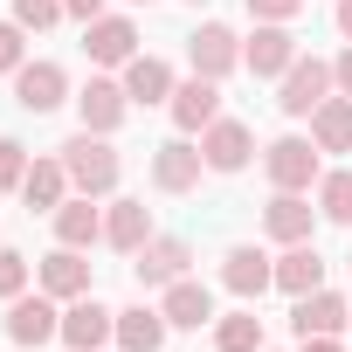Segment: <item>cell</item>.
<instances>
[{
  "mask_svg": "<svg viewBox=\"0 0 352 352\" xmlns=\"http://www.w3.org/2000/svg\"><path fill=\"white\" fill-rule=\"evenodd\" d=\"M63 166H69V187L90 194V201L118 194V173H124V159H118V145H111L104 131H76V138L63 145Z\"/></svg>",
  "mask_w": 352,
  "mask_h": 352,
  "instance_id": "6da1fadb",
  "label": "cell"
},
{
  "mask_svg": "<svg viewBox=\"0 0 352 352\" xmlns=\"http://www.w3.org/2000/svg\"><path fill=\"white\" fill-rule=\"evenodd\" d=\"M263 173H270V187L276 194H311L318 180H324V166H318V145L311 138H276L270 152H263Z\"/></svg>",
  "mask_w": 352,
  "mask_h": 352,
  "instance_id": "7a4b0ae2",
  "label": "cell"
},
{
  "mask_svg": "<svg viewBox=\"0 0 352 352\" xmlns=\"http://www.w3.org/2000/svg\"><path fill=\"white\" fill-rule=\"evenodd\" d=\"M49 338H63V311H56V297L49 290H21V297H8V345H21V352H42Z\"/></svg>",
  "mask_w": 352,
  "mask_h": 352,
  "instance_id": "3957f363",
  "label": "cell"
},
{
  "mask_svg": "<svg viewBox=\"0 0 352 352\" xmlns=\"http://www.w3.org/2000/svg\"><path fill=\"white\" fill-rule=\"evenodd\" d=\"M331 90H338V83H331V63H318V56H297V63L283 69L276 111H283V118H311V111H318Z\"/></svg>",
  "mask_w": 352,
  "mask_h": 352,
  "instance_id": "277c9868",
  "label": "cell"
},
{
  "mask_svg": "<svg viewBox=\"0 0 352 352\" xmlns=\"http://www.w3.org/2000/svg\"><path fill=\"white\" fill-rule=\"evenodd\" d=\"M201 173H208V159H201V145H194L187 131L166 138V145H152V187H159V194H194Z\"/></svg>",
  "mask_w": 352,
  "mask_h": 352,
  "instance_id": "5b68a950",
  "label": "cell"
},
{
  "mask_svg": "<svg viewBox=\"0 0 352 352\" xmlns=\"http://www.w3.org/2000/svg\"><path fill=\"white\" fill-rule=\"evenodd\" d=\"M187 63H194V76H228L235 63H242V35L228 28V21H201L194 35H187Z\"/></svg>",
  "mask_w": 352,
  "mask_h": 352,
  "instance_id": "8992f818",
  "label": "cell"
},
{
  "mask_svg": "<svg viewBox=\"0 0 352 352\" xmlns=\"http://www.w3.org/2000/svg\"><path fill=\"white\" fill-rule=\"evenodd\" d=\"M14 104L35 111V118L63 111V104H69V69H63V63H21V69H14Z\"/></svg>",
  "mask_w": 352,
  "mask_h": 352,
  "instance_id": "52a82bcc",
  "label": "cell"
},
{
  "mask_svg": "<svg viewBox=\"0 0 352 352\" xmlns=\"http://www.w3.org/2000/svg\"><path fill=\"white\" fill-rule=\"evenodd\" d=\"M187 263H194V249H187L180 235H152V242L131 256V276H138V290H166V283L187 276Z\"/></svg>",
  "mask_w": 352,
  "mask_h": 352,
  "instance_id": "ba28073f",
  "label": "cell"
},
{
  "mask_svg": "<svg viewBox=\"0 0 352 352\" xmlns=\"http://www.w3.org/2000/svg\"><path fill=\"white\" fill-rule=\"evenodd\" d=\"M83 56H90L97 69H124V63L138 56V21H131V14L90 21V28H83Z\"/></svg>",
  "mask_w": 352,
  "mask_h": 352,
  "instance_id": "9c48e42d",
  "label": "cell"
},
{
  "mask_svg": "<svg viewBox=\"0 0 352 352\" xmlns=\"http://www.w3.org/2000/svg\"><path fill=\"white\" fill-rule=\"evenodd\" d=\"M290 331H297V338H338V331H352V297H338V290H311V297H297Z\"/></svg>",
  "mask_w": 352,
  "mask_h": 352,
  "instance_id": "30bf717a",
  "label": "cell"
},
{
  "mask_svg": "<svg viewBox=\"0 0 352 352\" xmlns=\"http://www.w3.org/2000/svg\"><path fill=\"white\" fill-rule=\"evenodd\" d=\"M166 111H173V124H180L187 138H201V131L221 118V83H214V76H187V83H173V104H166Z\"/></svg>",
  "mask_w": 352,
  "mask_h": 352,
  "instance_id": "8fae6325",
  "label": "cell"
},
{
  "mask_svg": "<svg viewBox=\"0 0 352 352\" xmlns=\"http://www.w3.org/2000/svg\"><path fill=\"white\" fill-rule=\"evenodd\" d=\"M242 63H249V76H283V69L297 63V35H290V21H256V35L242 42Z\"/></svg>",
  "mask_w": 352,
  "mask_h": 352,
  "instance_id": "7c38bea8",
  "label": "cell"
},
{
  "mask_svg": "<svg viewBox=\"0 0 352 352\" xmlns=\"http://www.w3.org/2000/svg\"><path fill=\"white\" fill-rule=\"evenodd\" d=\"M249 152H256V131H249L242 118H214V124L201 131V159H208V173H242Z\"/></svg>",
  "mask_w": 352,
  "mask_h": 352,
  "instance_id": "4fadbf2b",
  "label": "cell"
},
{
  "mask_svg": "<svg viewBox=\"0 0 352 352\" xmlns=\"http://www.w3.org/2000/svg\"><path fill=\"white\" fill-rule=\"evenodd\" d=\"M111 338H118V311H104L97 297H76L63 311V345L69 352H104Z\"/></svg>",
  "mask_w": 352,
  "mask_h": 352,
  "instance_id": "5bb4252c",
  "label": "cell"
},
{
  "mask_svg": "<svg viewBox=\"0 0 352 352\" xmlns=\"http://www.w3.org/2000/svg\"><path fill=\"white\" fill-rule=\"evenodd\" d=\"M124 111H131V97H124V83H111V76H90L83 90H76V118H83V131H118L124 124Z\"/></svg>",
  "mask_w": 352,
  "mask_h": 352,
  "instance_id": "9a60e30c",
  "label": "cell"
},
{
  "mask_svg": "<svg viewBox=\"0 0 352 352\" xmlns=\"http://www.w3.org/2000/svg\"><path fill=\"white\" fill-rule=\"evenodd\" d=\"M35 283H42L56 304H76V297H90V263H83V249H63V242H56V256H42Z\"/></svg>",
  "mask_w": 352,
  "mask_h": 352,
  "instance_id": "2e32d148",
  "label": "cell"
},
{
  "mask_svg": "<svg viewBox=\"0 0 352 352\" xmlns=\"http://www.w3.org/2000/svg\"><path fill=\"white\" fill-rule=\"evenodd\" d=\"M221 283H228V290H235L242 304H256V297H263V290L276 283V263H270L263 249H249V242H235V249L221 256Z\"/></svg>",
  "mask_w": 352,
  "mask_h": 352,
  "instance_id": "e0dca14e",
  "label": "cell"
},
{
  "mask_svg": "<svg viewBox=\"0 0 352 352\" xmlns=\"http://www.w3.org/2000/svg\"><path fill=\"white\" fill-rule=\"evenodd\" d=\"M166 324L173 331H201V324H214V290L201 283V276H180V283H166Z\"/></svg>",
  "mask_w": 352,
  "mask_h": 352,
  "instance_id": "ac0fdd59",
  "label": "cell"
},
{
  "mask_svg": "<svg viewBox=\"0 0 352 352\" xmlns=\"http://www.w3.org/2000/svg\"><path fill=\"white\" fill-rule=\"evenodd\" d=\"M276 290H283V297L324 290V256H318V242H290V249L276 256Z\"/></svg>",
  "mask_w": 352,
  "mask_h": 352,
  "instance_id": "d6986e66",
  "label": "cell"
},
{
  "mask_svg": "<svg viewBox=\"0 0 352 352\" xmlns=\"http://www.w3.org/2000/svg\"><path fill=\"white\" fill-rule=\"evenodd\" d=\"M69 194H76V187H69V166H63V152H56V159H35V166H28V180H21V201H28L35 214H56Z\"/></svg>",
  "mask_w": 352,
  "mask_h": 352,
  "instance_id": "ffe728a7",
  "label": "cell"
},
{
  "mask_svg": "<svg viewBox=\"0 0 352 352\" xmlns=\"http://www.w3.org/2000/svg\"><path fill=\"white\" fill-rule=\"evenodd\" d=\"M263 228H270V242H311V228H318V208L304 201V194H276L270 208H263Z\"/></svg>",
  "mask_w": 352,
  "mask_h": 352,
  "instance_id": "44dd1931",
  "label": "cell"
},
{
  "mask_svg": "<svg viewBox=\"0 0 352 352\" xmlns=\"http://www.w3.org/2000/svg\"><path fill=\"white\" fill-rule=\"evenodd\" d=\"M49 221H56V242H63V249H97V242H104V214L90 208V194H69Z\"/></svg>",
  "mask_w": 352,
  "mask_h": 352,
  "instance_id": "7402d4cb",
  "label": "cell"
},
{
  "mask_svg": "<svg viewBox=\"0 0 352 352\" xmlns=\"http://www.w3.org/2000/svg\"><path fill=\"white\" fill-rule=\"evenodd\" d=\"M104 242H111L118 256H138V249L152 242V208H145V201H111V214H104Z\"/></svg>",
  "mask_w": 352,
  "mask_h": 352,
  "instance_id": "603a6c76",
  "label": "cell"
},
{
  "mask_svg": "<svg viewBox=\"0 0 352 352\" xmlns=\"http://www.w3.org/2000/svg\"><path fill=\"white\" fill-rule=\"evenodd\" d=\"M166 331H173V324H166L159 304H124V311H118V345H124V352H166Z\"/></svg>",
  "mask_w": 352,
  "mask_h": 352,
  "instance_id": "cb8c5ba5",
  "label": "cell"
},
{
  "mask_svg": "<svg viewBox=\"0 0 352 352\" xmlns=\"http://www.w3.org/2000/svg\"><path fill=\"white\" fill-rule=\"evenodd\" d=\"M118 83H124V97H131V104H173V69H166L159 56H131Z\"/></svg>",
  "mask_w": 352,
  "mask_h": 352,
  "instance_id": "d4e9b609",
  "label": "cell"
},
{
  "mask_svg": "<svg viewBox=\"0 0 352 352\" xmlns=\"http://www.w3.org/2000/svg\"><path fill=\"white\" fill-rule=\"evenodd\" d=\"M311 145L318 152H352V97H324L311 111Z\"/></svg>",
  "mask_w": 352,
  "mask_h": 352,
  "instance_id": "484cf974",
  "label": "cell"
},
{
  "mask_svg": "<svg viewBox=\"0 0 352 352\" xmlns=\"http://www.w3.org/2000/svg\"><path fill=\"white\" fill-rule=\"evenodd\" d=\"M214 345L221 352H263V318L242 304V311H228V318H214Z\"/></svg>",
  "mask_w": 352,
  "mask_h": 352,
  "instance_id": "4316f807",
  "label": "cell"
},
{
  "mask_svg": "<svg viewBox=\"0 0 352 352\" xmlns=\"http://www.w3.org/2000/svg\"><path fill=\"white\" fill-rule=\"evenodd\" d=\"M318 214L338 221V228H352V166H338V173L318 180Z\"/></svg>",
  "mask_w": 352,
  "mask_h": 352,
  "instance_id": "83f0119b",
  "label": "cell"
},
{
  "mask_svg": "<svg viewBox=\"0 0 352 352\" xmlns=\"http://www.w3.org/2000/svg\"><path fill=\"white\" fill-rule=\"evenodd\" d=\"M21 180H28V145L0 138V194H21Z\"/></svg>",
  "mask_w": 352,
  "mask_h": 352,
  "instance_id": "f1b7e54d",
  "label": "cell"
},
{
  "mask_svg": "<svg viewBox=\"0 0 352 352\" xmlns=\"http://www.w3.org/2000/svg\"><path fill=\"white\" fill-rule=\"evenodd\" d=\"M14 21H21L28 35H42V28L63 21V0H14Z\"/></svg>",
  "mask_w": 352,
  "mask_h": 352,
  "instance_id": "f546056e",
  "label": "cell"
},
{
  "mask_svg": "<svg viewBox=\"0 0 352 352\" xmlns=\"http://www.w3.org/2000/svg\"><path fill=\"white\" fill-rule=\"evenodd\" d=\"M21 290H28V256L0 242V297H21Z\"/></svg>",
  "mask_w": 352,
  "mask_h": 352,
  "instance_id": "4dcf8cb0",
  "label": "cell"
},
{
  "mask_svg": "<svg viewBox=\"0 0 352 352\" xmlns=\"http://www.w3.org/2000/svg\"><path fill=\"white\" fill-rule=\"evenodd\" d=\"M21 35H28L21 21H0V69H8V76H14L21 63H28V56H21Z\"/></svg>",
  "mask_w": 352,
  "mask_h": 352,
  "instance_id": "1f68e13d",
  "label": "cell"
},
{
  "mask_svg": "<svg viewBox=\"0 0 352 352\" xmlns=\"http://www.w3.org/2000/svg\"><path fill=\"white\" fill-rule=\"evenodd\" d=\"M304 8H311V0H249V14H256V21H297Z\"/></svg>",
  "mask_w": 352,
  "mask_h": 352,
  "instance_id": "d6a6232c",
  "label": "cell"
},
{
  "mask_svg": "<svg viewBox=\"0 0 352 352\" xmlns=\"http://www.w3.org/2000/svg\"><path fill=\"white\" fill-rule=\"evenodd\" d=\"M63 14H69V21H83V28H90V21H104V0H63Z\"/></svg>",
  "mask_w": 352,
  "mask_h": 352,
  "instance_id": "836d02e7",
  "label": "cell"
},
{
  "mask_svg": "<svg viewBox=\"0 0 352 352\" xmlns=\"http://www.w3.org/2000/svg\"><path fill=\"white\" fill-rule=\"evenodd\" d=\"M331 83H338V97H352V42H345V56L331 63Z\"/></svg>",
  "mask_w": 352,
  "mask_h": 352,
  "instance_id": "e575fe53",
  "label": "cell"
},
{
  "mask_svg": "<svg viewBox=\"0 0 352 352\" xmlns=\"http://www.w3.org/2000/svg\"><path fill=\"white\" fill-rule=\"evenodd\" d=\"M331 21H338V35L352 42V0H338V8H331Z\"/></svg>",
  "mask_w": 352,
  "mask_h": 352,
  "instance_id": "d590c367",
  "label": "cell"
},
{
  "mask_svg": "<svg viewBox=\"0 0 352 352\" xmlns=\"http://www.w3.org/2000/svg\"><path fill=\"white\" fill-rule=\"evenodd\" d=\"M297 352H345L338 338H297Z\"/></svg>",
  "mask_w": 352,
  "mask_h": 352,
  "instance_id": "8d00e7d4",
  "label": "cell"
},
{
  "mask_svg": "<svg viewBox=\"0 0 352 352\" xmlns=\"http://www.w3.org/2000/svg\"><path fill=\"white\" fill-rule=\"evenodd\" d=\"M131 8H152V0H131Z\"/></svg>",
  "mask_w": 352,
  "mask_h": 352,
  "instance_id": "74e56055",
  "label": "cell"
},
{
  "mask_svg": "<svg viewBox=\"0 0 352 352\" xmlns=\"http://www.w3.org/2000/svg\"><path fill=\"white\" fill-rule=\"evenodd\" d=\"M194 8H201V0H194Z\"/></svg>",
  "mask_w": 352,
  "mask_h": 352,
  "instance_id": "f35d334b",
  "label": "cell"
},
{
  "mask_svg": "<svg viewBox=\"0 0 352 352\" xmlns=\"http://www.w3.org/2000/svg\"><path fill=\"white\" fill-rule=\"evenodd\" d=\"M263 352H270V345H263Z\"/></svg>",
  "mask_w": 352,
  "mask_h": 352,
  "instance_id": "ab89813d",
  "label": "cell"
},
{
  "mask_svg": "<svg viewBox=\"0 0 352 352\" xmlns=\"http://www.w3.org/2000/svg\"><path fill=\"white\" fill-rule=\"evenodd\" d=\"M345 263H352V256H345Z\"/></svg>",
  "mask_w": 352,
  "mask_h": 352,
  "instance_id": "60d3db41",
  "label": "cell"
}]
</instances>
